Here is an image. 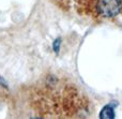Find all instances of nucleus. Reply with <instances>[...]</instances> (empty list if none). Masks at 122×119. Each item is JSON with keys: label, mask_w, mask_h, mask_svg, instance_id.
<instances>
[{"label": "nucleus", "mask_w": 122, "mask_h": 119, "mask_svg": "<svg viewBox=\"0 0 122 119\" xmlns=\"http://www.w3.org/2000/svg\"><path fill=\"white\" fill-rule=\"evenodd\" d=\"M121 0H99L97 2V12L105 17L116 16L121 10Z\"/></svg>", "instance_id": "obj_1"}, {"label": "nucleus", "mask_w": 122, "mask_h": 119, "mask_svg": "<svg viewBox=\"0 0 122 119\" xmlns=\"http://www.w3.org/2000/svg\"><path fill=\"white\" fill-rule=\"evenodd\" d=\"M114 117H115V112L112 109V107L109 106V105H106L100 113V118L102 119H112Z\"/></svg>", "instance_id": "obj_2"}, {"label": "nucleus", "mask_w": 122, "mask_h": 119, "mask_svg": "<svg viewBox=\"0 0 122 119\" xmlns=\"http://www.w3.org/2000/svg\"><path fill=\"white\" fill-rule=\"evenodd\" d=\"M59 43H60V39L58 41H56L55 44H54V49H55L56 53H58V51H59Z\"/></svg>", "instance_id": "obj_3"}]
</instances>
